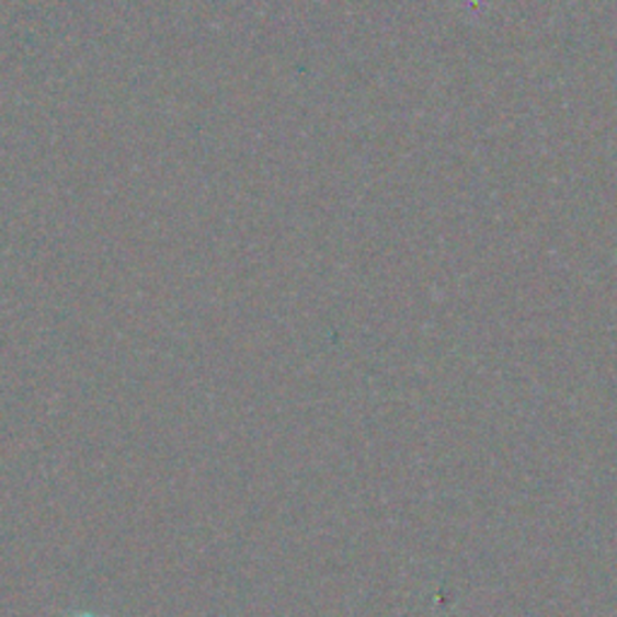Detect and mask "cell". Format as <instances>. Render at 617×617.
<instances>
[{
  "mask_svg": "<svg viewBox=\"0 0 617 617\" xmlns=\"http://www.w3.org/2000/svg\"><path fill=\"white\" fill-rule=\"evenodd\" d=\"M70 617H96V615H92V613H72Z\"/></svg>",
  "mask_w": 617,
  "mask_h": 617,
  "instance_id": "1",
  "label": "cell"
}]
</instances>
